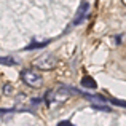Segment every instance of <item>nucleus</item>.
I'll list each match as a JSON object with an SVG mask.
<instances>
[{"label":"nucleus","mask_w":126,"mask_h":126,"mask_svg":"<svg viewBox=\"0 0 126 126\" xmlns=\"http://www.w3.org/2000/svg\"><path fill=\"white\" fill-rule=\"evenodd\" d=\"M75 93H78L77 89L61 85L59 88H56V89H49V91L46 93V96H45V102H46V105H48V107H53L54 104H59V102H62L64 99H67L70 94H75Z\"/></svg>","instance_id":"f257e3e1"},{"label":"nucleus","mask_w":126,"mask_h":126,"mask_svg":"<svg viewBox=\"0 0 126 126\" xmlns=\"http://www.w3.org/2000/svg\"><path fill=\"white\" fill-rule=\"evenodd\" d=\"M21 80L22 83H26L31 88H40L43 83L42 74L38 70H35V69H24L21 72Z\"/></svg>","instance_id":"f03ea898"},{"label":"nucleus","mask_w":126,"mask_h":126,"mask_svg":"<svg viewBox=\"0 0 126 126\" xmlns=\"http://www.w3.org/2000/svg\"><path fill=\"white\" fill-rule=\"evenodd\" d=\"M56 64H58V59L54 58V54H45L35 61V65L42 70H51Z\"/></svg>","instance_id":"7ed1b4c3"},{"label":"nucleus","mask_w":126,"mask_h":126,"mask_svg":"<svg viewBox=\"0 0 126 126\" xmlns=\"http://www.w3.org/2000/svg\"><path fill=\"white\" fill-rule=\"evenodd\" d=\"M88 11H89V3L88 2H81V5L78 6L77 13H75V18H74V22H72V24L78 26L86 18V16H88Z\"/></svg>","instance_id":"20e7f679"},{"label":"nucleus","mask_w":126,"mask_h":126,"mask_svg":"<svg viewBox=\"0 0 126 126\" xmlns=\"http://www.w3.org/2000/svg\"><path fill=\"white\" fill-rule=\"evenodd\" d=\"M80 85L83 86V88H88V89H94L97 83H96V80L93 77H89V75H85V77H81L80 80Z\"/></svg>","instance_id":"39448f33"},{"label":"nucleus","mask_w":126,"mask_h":126,"mask_svg":"<svg viewBox=\"0 0 126 126\" xmlns=\"http://www.w3.org/2000/svg\"><path fill=\"white\" fill-rule=\"evenodd\" d=\"M48 43H51V40H43V42H35V40H32L31 43H29L27 46H26L24 49H37V48H45Z\"/></svg>","instance_id":"423d86ee"},{"label":"nucleus","mask_w":126,"mask_h":126,"mask_svg":"<svg viewBox=\"0 0 126 126\" xmlns=\"http://www.w3.org/2000/svg\"><path fill=\"white\" fill-rule=\"evenodd\" d=\"M0 62H2V65H16L18 64V61L13 59L11 56H2V58H0Z\"/></svg>","instance_id":"0eeeda50"},{"label":"nucleus","mask_w":126,"mask_h":126,"mask_svg":"<svg viewBox=\"0 0 126 126\" xmlns=\"http://www.w3.org/2000/svg\"><path fill=\"white\" fill-rule=\"evenodd\" d=\"M93 109H96V110H102V112H112V109L109 107V105H105V104H93Z\"/></svg>","instance_id":"6e6552de"},{"label":"nucleus","mask_w":126,"mask_h":126,"mask_svg":"<svg viewBox=\"0 0 126 126\" xmlns=\"http://www.w3.org/2000/svg\"><path fill=\"white\" fill-rule=\"evenodd\" d=\"M109 101H110L113 105H120V107H126V101H120V99H115V97H110Z\"/></svg>","instance_id":"1a4fd4ad"},{"label":"nucleus","mask_w":126,"mask_h":126,"mask_svg":"<svg viewBox=\"0 0 126 126\" xmlns=\"http://www.w3.org/2000/svg\"><path fill=\"white\" fill-rule=\"evenodd\" d=\"M11 86H10V85H3V89H2V91H3V94H8V93H11Z\"/></svg>","instance_id":"9d476101"},{"label":"nucleus","mask_w":126,"mask_h":126,"mask_svg":"<svg viewBox=\"0 0 126 126\" xmlns=\"http://www.w3.org/2000/svg\"><path fill=\"white\" fill-rule=\"evenodd\" d=\"M58 126H75V125H72L70 121H67V120H64V121H61Z\"/></svg>","instance_id":"9b49d317"}]
</instances>
